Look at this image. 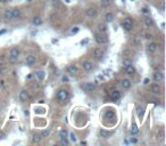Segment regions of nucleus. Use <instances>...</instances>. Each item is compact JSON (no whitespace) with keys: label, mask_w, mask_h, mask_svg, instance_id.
Masks as SVG:
<instances>
[{"label":"nucleus","mask_w":166,"mask_h":146,"mask_svg":"<svg viewBox=\"0 0 166 146\" xmlns=\"http://www.w3.org/2000/svg\"><path fill=\"white\" fill-rule=\"evenodd\" d=\"M57 99H58L60 103H65V102L68 99V90H66V89H60V90L57 93Z\"/></svg>","instance_id":"obj_1"},{"label":"nucleus","mask_w":166,"mask_h":146,"mask_svg":"<svg viewBox=\"0 0 166 146\" xmlns=\"http://www.w3.org/2000/svg\"><path fill=\"white\" fill-rule=\"evenodd\" d=\"M122 25L124 27V30H126V31H131V30L133 29V20H132L131 17H125L124 20H123Z\"/></svg>","instance_id":"obj_2"},{"label":"nucleus","mask_w":166,"mask_h":146,"mask_svg":"<svg viewBox=\"0 0 166 146\" xmlns=\"http://www.w3.org/2000/svg\"><path fill=\"white\" fill-rule=\"evenodd\" d=\"M19 50H18V48H12L10 49V52H9V56H10V61H15V59H17L18 57H19Z\"/></svg>","instance_id":"obj_3"},{"label":"nucleus","mask_w":166,"mask_h":146,"mask_svg":"<svg viewBox=\"0 0 166 146\" xmlns=\"http://www.w3.org/2000/svg\"><path fill=\"white\" fill-rule=\"evenodd\" d=\"M95 39H96L97 43H99V45L106 43V42H107V37L104 36V34H101V33H97V34L95 36Z\"/></svg>","instance_id":"obj_4"},{"label":"nucleus","mask_w":166,"mask_h":146,"mask_svg":"<svg viewBox=\"0 0 166 146\" xmlns=\"http://www.w3.org/2000/svg\"><path fill=\"white\" fill-rule=\"evenodd\" d=\"M82 89H84L85 92H93L96 89V85L91 82H85L84 85H82Z\"/></svg>","instance_id":"obj_5"},{"label":"nucleus","mask_w":166,"mask_h":146,"mask_svg":"<svg viewBox=\"0 0 166 146\" xmlns=\"http://www.w3.org/2000/svg\"><path fill=\"white\" fill-rule=\"evenodd\" d=\"M82 67H83V70H84V71L90 72V71H92V70H93V63H92V62H90V61H85V62H83Z\"/></svg>","instance_id":"obj_6"},{"label":"nucleus","mask_w":166,"mask_h":146,"mask_svg":"<svg viewBox=\"0 0 166 146\" xmlns=\"http://www.w3.org/2000/svg\"><path fill=\"white\" fill-rule=\"evenodd\" d=\"M105 119L106 120H115L116 119V114H115V112H114L113 110H108V111H106V113H105Z\"/></svg>","instance_id":"obj_7"},{"label":"nucleus","mask_w":166,"mask_h":146,"mask_svg":"<svg viewBox=\"0 0 166 146\" xmlns=\"http://www.w3.org/2000/svg\"><path fill=\"white\" fill-rule=\"evenodd\" d=\"M35 56L34 55H28V57H26V59H25V62H26V64H28V66H33L34 64H35Z\"/></svg>","instance_id":"obj_8"},{"label":"nucleus","mask_w":166,"mask_h":146,"mask_svg":"<svg viewBox=\"0 0 166 146\" xmlns=\"http://www.w3.org/2000/svg\"><path fill=\"white\" fill-rule=\"evenodd\" d=\"M97 14L98 12L95 7H90V8L86 9V16H89V17H96Z\"/></svg>","instance_id":"obj_9"},{"label":"nucleus","mask_w":166,"mask_h":146,"mask_svg":"<svg viewBox=\"0 0 166 146\" xmlns=\"http://www.w3.org/2000/svg\"><path fill=\"white\" fill-rule=\"evenodd\" d=\"M152 78H154V81H155V82H162L163 79H164V75H163L162 72H155Z\"/></svg>","instance_id":"obj_10"},{"label":"nucleus","mask_w":166,"mask_h":146,"mask_svg":"<svg viewBox=\"0 0 166 146\" xmlns=\"http://www.w3.org/2000/svg\"><path fill=\"white\" fill-rule=\"evenodd\" d=\"M28 97H30V95L26 90H22L21 93H19V101L21 102H26L28 99Z\"/></svg>","instance_id":"obj_11"},{"label":"nucleus","mask_w":166,"mask_h":146,"mask_svg":"<svg viewBox=\"0 0 166 146\" xmlns=\"http://www.w3.org/2000/svg\"><path fill=\"white\" fill-rule=\"evenodd\" d=\"M93 56L97 59H101L104 57V52L101 49H99V48H96V49H93Z\"/></svg>","instance_id":"obj_12"},{"label":"nucleus","mask_w":166,"mask_h":146,"mask_svg":"<svg viewBox=\"0 0 166 146\" xmlns=\"http://www.w3.org/2000/svg\"><path fill=\"white\" fill-rule=\"evenodd\" d=\"M121 96H122V95H121V92H120V90H114L111 95V99L115 101V102H117L118 99H121Z\"/></svg>","instance_id":"obj_13"},{"label":"nucleus","mask_w":166,"mask_h":146,"mask_svg":"<svg viewBox=\"0 0 166 146\" xmlns=\"http://www.w3.org/2000/svg\"><path fill=\"white\" fill-rule=\"evenodd\" d=\"M121 86H122L124 89H130V88L132 87V83H131V81L129 79H124L121 81Z\"/></svg>","instance_id":"obj_14"},{"label":"nucleus","mask_w":166,"mask_h":146,"mask_svg":"<svg viewBox=\"0 0 166 146\" xmlns=\"http://www.w3.org/2000/svg\"><path fill=\"white\" fill-rule=\"evenodd\" d=\"M125 73H126V74H130V75H133V74L136 73V68H134V66H133L132 64L125 66Z\"/></svg>","instance_id":"obj_15"},{"label":"nucleus","mask_w":166,"mask_h":146,"mask_svg":"<svg viewBox=\"0 0 166 146\" xmlns=\"http://www.w3.org/2000/svg\"><path fill=\"white\" fill-rule=\"evenodd\" d=\"M67 72H68L69 74H72V75H75V74L79 73V68H77V66H75V65H71L67 68Z\"/></svg>","instance_id":"obj_16"},{"label":"nucleus","mask_w":166,"mask_h":146,"mask_svg":"<svg viewBox=\"0 0 166 146\" xmlns=\"http://www.w3.org/2000/svg\"><path fill=\"white\" fill-rule=\"evenodd\" d=\"M143 22H145V25H146V27H150L154 25V21H152V18L151 17H149L148 15L143 18Z\"/></svg>","instance_id":"obj_17"},{"label":"nucleus","mask_w":166,"mask_h":146,"mask_svg":"<svg viewBox=\"0 0 166 146\" xmlns=\"http://www.w3.org/2000/svg\"><path fill=\"white\" fill-rule=\"evenodd\" d=\"M160 86L158 85V83H155V85H152L151 86V92L152 94H155V95H158V94H160Z\"/></svg>","instance_id":"obj_18"},{"label":"nucleus","mask_w":166,"mask_h":146,"mask_svg":"<svg viewBox=\"0 0 166 146\" xmlns=\"http://www.w3.org/2000/svg\"><path fill=\"white\" fill-rule=\"evenodd\" d=\"M147 49H148V52H149V53H155V52L157 50V43H156V42H151V43H149V45H148V47H147Z\"/></svg>","instance_id":"obj_19"},{"label":"nucleus","mask_w":166,"mask_h":146,"mask_svg":"<svg viewBox=\"0 0 166 146\" xmlns=\"http://www.w3.org/2000/svg\"><path fill=\"white\" fill-rule=\"evenodd\" d=\"M12 14H13V18H14V20H17V18L21 17V9L14 8V9H12Z\"/></svg>","instance_id":"obj_20"},{"label":"nucleus","mask_w":166,"mask_h":146,"mask_svg":"<svg viewBox=\"0 0 166 146\" xmlns=\"http://www.w3.org/2000/svg\"><path fill=\"white\" fill-rule=\"evenodd\" d=\"M35 77L38 78L39 81H43L44 77H46V73H44V71H37L35 72Z\"/></svg>","instance_id":"obj_21"},{"label":"nucleus","mask_w":166,"mask_h":146,"mask_svg":"<svg viewBox=\"0 0 166 146\" xmlns=\"http://www.w3.org/2000/svg\"><path fill=\"white\" fill-rule=\"evenodd\" d=\"M99 135H100V137H102V138H109L111 137V133L109 131H107V130H105V129H101L100 131H99Z\"/></svg>","instance_id":"obj_22"},{"label":"nucleus","mask_w":166,"mask_h":146,"mask_svg":"<svg viewBox=\"0 0 166 146\" xmlns=\"http://www.w3.org/2000/svg\"><path fill=\"white\" fill-rule=\"evenodd\" d=\"M32 22H33V24H34V25L39 27V25H41L42 24V18L40 17V16H34Z\"/></svg>","instance_id":"obj_23"},{"label":"nucleus","mask_w":166,"mask_h":146,"mask_svg":"<svg viewBox=\"0 0 166 146\" xmlns=\"http://www.w3.org/2000/svg\"><path fill=\"white\" fill-rule=\"evenodd\" d=\"M137 114H138L139 119H142L145 115V110L142 106H137Z\"/></svg>","instance_id":"obj_24"},{"label":"nucleus","mask_w":166,"mask_h":146,"mask_svg":"<svg viewBox=\"0 0 166 146\" xmlns=\"http://www.w3.org/2000/svg\"><path fill=\"white\" fill-rule=\"evenodd\" d=\"M3 16H5V18L7 20V21H9V20H13V14H12V9H7L5 14H3Z\"/></svg>","instance_id":"obj_25"},{"label":"nucleus","mask_w":166,"mask_h":146,"mask_svg":"<svg viewBox=\"0 0 166 146\" xmlns=\"http://www.w3.org/2000/svg\"><path fill=\"white\" fill-rule=\"evenodd\" d=\"M41 139H42V137L40 133H34V135H33V138H32L33 143H40Z\"/></svg>","instance_id":"obj_26"},{"label":"nucleus","mask_w":166,"mask_h":146,"mask_svg":"<svg viewBox=\"0 0 166 146\" xmlns=\"http://www.w3.org/2000/svg\"><path fill=\"white\" fill-rule=\"evenodd\" d=\"M138 133H139L138 126H137V123H136V122H133V123H132V127H131V133H133V135H137Z\"/></svg>","instance_id":"obj_27"},{"label":"nucleus","mask_w":166,"mask_h":146,"mask_svg":"<svg viewBox=\"0 0 166 146\" xmlns=\"http://www.w3.org/2000/svg\"><path fill=\"white\" fill-rule=\"evenodd\" d=\"M98 30H99V32H100V33H105V32L107 31V25H106L105 23H104V24L101 23V24H99V25H98Z\"/></svg>","instance_id":"obj_28"},{"label":"nucleus","mask_w":166,"mask_h":146,"mask_svg":"<svg viewBox=\"0 0 166 146\" xmlns=\"http://www.w3.org/2000/svg\"><path fill=\"white\" fill-rule=\"evenodd\" d=\"M105 18H106V22H107V23H111V21L114 20V15L111 13H107L106 16H105Z\"/></svg>","instance_id":"obj_29"},{"label":"nucleus","mask_w":166,"mask_h":146,"mask_svg":"<svg viewBox=\"0 0 166 146\" xmlns=\"http://www.w3.org/2000/svg\"><path fill=\"white\" fill-rule=\"evenodd\" d=\"M67 136H68V133H67V130H60L59 131V137L60 138H67Z\"/></svg>","instance_id":"obj_30"},{"label":"nucleus","mask_w":166,"mask_h":146,"mask_svg":"<svg viewBox=\"0 0 166 146\" xmlns=\"http://www.w3.org/2000/svg\"><path fill=\"white\" fill-rule=\"evenodd\" d=\"M49 133H50V130H49V129H47V130H43L40 135H41L42 138H46V137H48V136H49Z\"/></svg>","instance_id":"obj_31"},{"label":"nucleus","mask_w":166,"mask_h":146,"mask_svg":"<svg viewBox=\"0 0 166 146\" xmlns=\"http://www.w3.org/2000/svg\"><path fill=\"white\" fill-rule=\"evenodd\" d=\"M111 5V0H101V6L102 7H108Z\"/></svg>","instance_id":"obj_32"},{"label":"nucleus","mask_w":166,"mask_h":146,"mask_svg":"<svg viewBox=\"0 0 166 146\" xmlns=\"http://www.w3.org/2000/svg\"><path fill=\"white\" fill-rule=\"evenodd\" d=\"M60 144L64 146L68 145V139L67 138H60Z\"/></svg>","instance_id":"obj_33"},{"label":"nucleus","mask_w":166,"mask_h":146,"mask_svg":"<svg viewBox=\"0 0 166 146\" xmlns=\"http://www.w3.org/2000/svg\"><path fill=\"white\" fill-rule=\"evenodd\" d=\"M53 6L57 8V7H59L60 6V0H53Z\"/></svg>","instance_id":"obj_34"},{"label":"nucleus","mask_w":166,"mask_h":146,"mask_svg":"<svg viewBox=\"0 0 166 146\" xmlns=\"http://www.w3.org/2000/svg\"><path fill=\"white\" fill-rule=\"evenodd\" d=\"M141 12H142L143 14H146V15H149V13H150L149 8H147V7H143V8L141 9Z\"/></svg>","instance_id":"obj_35"},{"label":"nucleus","mask_w":166,"mask_h":146,"mask_svg":"<svg viewBox=\"0 0 166 146\" xmlns=\"http://www.w3.org/2000/svg\"><path fill=\"white\" fill-rule=\"evenodd\" d=\"M123 64H124V66L131 65V64H132V61H131V59H124V61H123Z\"/></svg>","instance_id":"obj_36"},{"label":"nucleus","mask_w":166,"mask_h":146,"mask_svg":"<svg viewBox=\"0 0 166 146\" xmlns=\"http://www.w3.org/2000/svg\"><path fill=\"white\" fill-rule=\"evenodd\" d=\"M69 136H71V139H72V142H76V136H75L74 133H72L71 135H69Z\"/></svg>","instance_id":"obj_37"},{"label":"nucleus","mask_w":166,"mask_h":146,"mask_svg":"<svg viewBox=\"0 0 166 146\" xmlns=\"http://www.w3.org/2000/svg\"><path fill=\"white\" fill-rule=\"evenodd\" d=\"M150 82V80H149V78H146V79L143 80V85H148Z\"/></svg>","instance_id":"obj_38"},{"label":"nucleus","mask_w":166,"mask_h":146,"mask_svg":"<svg viewBox=\"0 0 166 146\" xmlns=\"http://www.w3.org/2000/svg\"><path fill=\"white\" fill-rule=\"evenodd\" d=\"M77 32H79V27H74L72 30V33H77Z\"/></svg>","instance_id":"obj_39"},{"label":"nucleus","mask_w":166,"mask_h":146,"mask_svg":"<svg viewBox=\"0 0 166 146\" xmlns=\"http://www.w3.org/2000/svg\"><path fill=\"white\" fill-rule=\"evenodd\" d=\"M26 79H28V80H32V79H33V74H28V77H26Z\"/></svg>","instance_id":"obj_40"},{"label":"nucleus","mask_w":166,"mask_h":146,"mask_svg":"<svg viewBox=\"0 0 166 146\" xmlns=\"http://www.w3.org/2000/svg\"><path fill=\"white\" fill-rule=\"evenodd\" d=\"M6 32H7V30H0V36L3 34V33H6Z\"/></svg>","instance_id":"obj_41"},{"label":"nucleus","mask_w":166,"mask_h":146,"mask_svg":"<svg viewBox=\"0 0 166 146\" xmlns=\"http://www.w3.org/2000/svg\"><path fill=\"white\" fill-rule=\"evenodd\" d=\"M66 81H68V78L67 77H63V82H66Z\"/></svg>","instance_id":"obj_42"},{"label":"nucleus","mask_w":166,"mask_h":146,"mask_svg":"<svg viewBox=\"0 0 166 146\" xmlns=\"http://www.w3.org/2000/svg\"><path fill=\"white\" fill-rule=\"evenodd\" d=\"M86 42H88V39L82 40V41H81V43H82V45H84V43H86Z\"/></svg>","instance_id":"obj_43"},{"label":"nucleus","mask_w":166,"mask_h":146,"mask_svg":"<svg viewBox=\"0 0 166 146\" xmlns=\"http://www.w3.org/2000/svg\"><path fill=\"white\" fill-rule=\"evenodd\" d=\"M146 38H147V39H150V38H151V36H150V34H146Z\"/></svg>","instance_id":"obj_44"},{"label":"nucleus","mask_w":166,"mask_h":146,"mask_svg":"<svg viewBox=\"0 0 166 146\" xmlns=\"http://www.w3.org/2000/svg\"><path fill=\"white\" fill-rule=\"evenodd\" d=\"M130 142H131V143H137V139H131Z\"/></svg>","instance_id":"obj_45"},{"label":"nucleus","mask_w":166,"mask_h":146,"mask_svg":"<svg viewBox=\"0 0 166 146\" xmlns=\"http://www.w3.org/2000/svg\"><path fill=\"white\" fill-rule=\"evenodd\" d=\"M24 114H25V115H28V114H30V113H28V110H26V111L24 112Z\"/></svg>","instance_id":"obj_46"},{"label":"nucleus","mask_w":166,"mask_h":146,"mask_svg":"<svg viewBox=\"0 0 166 146\" xmlns=\"http://www.w3.org/2000/svg\"><path fill=\"white\" fill-rule=\"evenodd\" d=\"M85 144H86V142H84V140H83V142H81V145H85Z\"/></svg>","instance_id":"obj_47"},{"label":"nucleus","mask_w":166,"mask_h":146,"mask_svg":"<svg viewBox=\"0 0 166 146\" xmlns=\"http://www.w3.org/2000/svg\"><path fill=\"white\" fill-rule=\"evenodd\" d=\"M0 138H3V133H2V135L0 133Z\"/></svg>","instance_id":"obj_48"},{"label":"nucleus","mask_w":166,"mask_h":146,"mask_svg":"<svg viewBox=\"0 0 166 146\" xmlns=\"http://www.w3.org/2000/svg\"><path fill=\"white\" fill-rule=\"evenodd\" d=\"M7 0H0V2H6Z\"/></svg>","instance_id":"obj_49"},{"label":"nucleus","mask_w":166,"mask_h":146,"mask_svg":"<svg viewBox=\"0 0 166 146\" xmlns=\"http://www.w3.org/2000/svg\"><path fill=\"white\" fill-rule=\"evenodd\" d=\"M0 22H1V18H0Z\"/></svg>","instance_id":"obj_50"}]
</instances>
